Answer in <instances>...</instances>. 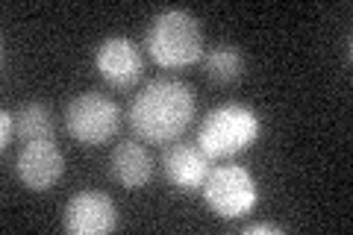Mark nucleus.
Here are the masks:
<instances>
[{
  "mask_svg": "<svg viewBox=\"0 0 353 235\" xmlns=\"http://www.w3.org/2000/svg\"><path fill=\"white\" fill-rule=\"evenodd\" d=\"M245 53H241L236 44H227L221 41L215 48H209L203 53V68H206V76L212 83H221V85H230L241 80V74H245Z\"/></svg>",
  "mask_w": 353,
  "mask_h": 235,
  "instance_id": "obj_11",
  "label": "nucleus"
},
{
  "mask_svg": "<svg viewBox=\"0 0 353 235\" xmlns=\"http://www.w3.org/2000/svg\"><path fill=\"white\" fill-rule=\"evenodd\" d=\"M162 167H165V176L168 183L183 194H194L201 192L212 165H209V156L197 147V144H183L176 141L171 144L162 156Z\"/></svg>",
  "mask_w": 353,
  "mask_h": 235,
  "instance_id": "obj_8",
  "label": "nucleus"
},
{
  "mask_svg": "<svg viewBox=\"0 0 353 235\" xmlns=\"http://www.w3.org/2000/svg\"><path fill=\"white\" fill-rule=\"evenodd\" d=\"M12 130H15V115L12 112H0V147H9V139H12Z\"/></svg>",
  "mask_w": 353,
  "mask_h": 235,
  "instance_id": "obj_13",
  "label": "nucleus"
},
{
  "mask_svg": "<svg viewBox=\"0 0 353 235\" xmlns=\"http://www.w3.org/2000/svg\"><path fill=\"white\" fill-rule=\"evenodd\" d=\"M121 127V112L118 106L101 92H85L77 94L68 109H65V130L68 136L88 147L109 141Z\"/></svg>",
  "mask_w": 353,
  "mask_h": 235,
  "instance_id": "obj_5",
  "label": "nucleus"
},
{
  "mask_svg": "<svg viewBox=\"0 0 353 235\" xmlns=\"http://www.w3.org/2000/svg\"><path fill=\"white\" fill-rule=\"evenodd\" d=\"M15 136L21 141H44L57 136V121H53V112L39 103V100H30L15 112Z\"/></svg>",
  "mask_w": 353,
  "mask_h": 235,
  "instance_id": "obj_12",
  "label": "nucleus"
},
{
  "mask_svg": "<svg viewBox=\"0 0 353 235\" xmlns=\"http://www.w3.org/2000/svg\"><path fill=\"white\" fill-rule=\"evenodd\" d=\"M15 174L30 192H50L65 174V156L53 139L27 141L15 156Z\"/></svg>",
  "mask_w": 353,
  "mask_h": 235,
  "instance_id": "obj_7",
  "label": "nucleus"
},
{
  "mask_svg": "<svg viewBox=\"0 0 353 235\" xmlns=\"http://www.w3.org/2000/svg\"><path fill=\"white\" fill-rule=\"evenodd\" d=\"M201 192H203L206 206L212 209L218 218H227V221L248 215L259 200L256 180H253V174L241 165L212 167Z\"/></svg>",
  "mask_w": 353,
  "mask_h": 235,
  "instance_id": "obj_4",
  "label": "nucleus"
},
{
  "mask_svg": "<svg viewBox=\"0 0 353 235\" xmlns=\"http://www.w3.org/2000/svg\"><path fill=\"white\" fill-rule=\"evenodd\" d=\"M109 174L124 188H145L153 180V159L141 141H121L109 156Z\"/></svg>",
  "mask_w": 353,
  "mask_h": 235,
  "instance_id": "obj_10",
  "label": "nucleus"
},
{
  "mask_svg": "<svg viewBox=\"0 0 353 235\" xmlns=\"http://www.w3.org/2000/svg\"><path fill=\"white\" fill-rule=\"evenodd\" d=\"M62 227L71 235H106L118 227L115 200L106 192H77L62 212Z\"/></svg>",
  "mask_w": 353,
  "mask_h": 235,
  "instance_id": "obj_6",
  "label": "nucleus"
},
{
  "mask_svg": "<svg viewBox=\"0 0 353 235\" xmlns=\"http://www.w3.org/2000/svg\"><path fill=\"white\" fill-rule=\"evenodd\" d=\"M259 232H271V235H283L285 229L280 227V223H268V221H262V223H250V227H245V235H259Z\"/></svg>",
  "mask_w": 353,
  "mask_h": 235,
  "instance_id": "obj_14",
  "label": "nucleus"
},
{
  "mask_svg": "<svg viewBox=\"0 0 353 235\" xmlns=\"http://www.w3.org/2000/svg\"><path fill=\"white\" fill-rule=\"evenodd\" d=\"M145 48L159 68H185L203 56L201 21L185 9H165L150 21Z\"/></svg>",
  "mask_w": 353,
  "mask_h": 235,
  "instance_id": "obj_2",
  "label": "nucleus"
},
{
  "mask_svg": "<svg viewBox=\"0 0 353 235\" xmlns=\"http://www.w3.org/2000/svg\"><path fill=\"white\" fill-rule=\"evenodd\" d=\"M194 118V92L176 76L150 80L130 103V127L141 141L171 144Z\"/></svg>",
  "mask_w": 353,
  "mask_h": 235,
  "instance_id": "obj_1",
  "label": "nucleus"
},
{
  "mask_svg": "<svg viewBox=\"0 0 353 235\" xmlns=\"http://www.w3.org/2000/svg\"><path fill=\"white\" fill-rule=\"evenodd\" d=\"M259 115L245 103H224L212 109L203 118L201 130H197V147H201L209 159H221V156H236L248 150L259 139Z\"/></svg>",
  "mask_w": 353,
  "mask_h": 235,
  "instance_id": "obj_3",
  "label": "nucleus"
},
{
  "mask_svg": "<svg viewBox=\"0 0 353 235\" xmlns=\"http://www.w3.org/2000/svg\"><path fill=\"white\" fill-rule=\"evenodd\" d=\"M94 65L103 80L118 88L136 85L145 71V59L130 39H106L94 53Z\"/></svg>",
  "mask_w": 353,
  "mask_h": 235,
  "instance_id": "obj_9",
  "label": "nucleus"
}]
</instances>
